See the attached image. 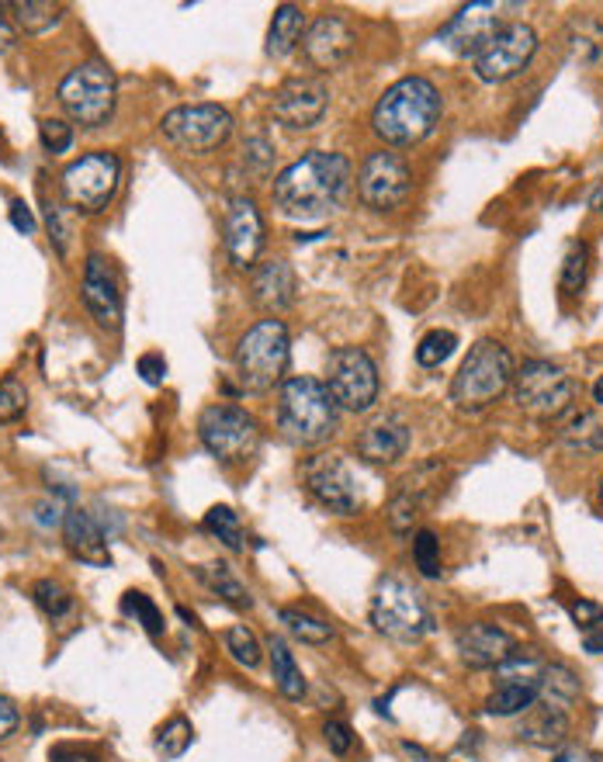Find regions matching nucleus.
Instances as JSON below:
<instances>
[{"mask_svg": "<svg viewBox=\"0 0 603 762\" xmlns=\"http://www.w3.org/2000/svg\"><path fill=\"white\" fill-rule=\"evenodd\" d=\"M350 180H354V170L344 152L313 149L275 177L270 198H275V208L285 219L323 222L337 208H344L350 195Z\"/></svg>", "mask_w": 603, "mask_h": 762, "instance_id": "1", "label": "nucleus"}, {"mask_svg": "<svg viewBox=\"0 0 603 762\" xmlns=\"http://www.w3.org/2000/svg\"><path fill=\"white\" fill-rule=\"evenodd\" d=\"M444 115L441 90L427 77H403L378 98L372 111V129L385 146H416L424 142Z\"/></svg>", "mask_w": 603, "mask_h": 762, "instance_id": "2", "label": "nucleus"}, {"mask_svg": "<svg viewBox=\"0 0 603 762\" xmlns=\"http://www.w3.org/2000/svg\"><path fill=\"white\" fill-rule=\"evenodd\" d=\"M340 406L334 403L326 382L313 375H295L278 392V431L295 447H316L337 434Z\"/></svg>", "mask_w": 603, "mask_h": 762, "instance_id": "3", "label": "nucleus"}, {"mask_svg": "<svg viewBox=\"0 0 603 762\" xmlns=\"http://www.w3.org/2000/svg\"><path fill=\"white\" fill-rule=\"evenodd\" d=\"M514 357L500 340H478L462 360L455 382H451V403L468 416L490 409L514 385Z\"/></svg>", "mask_w": 603, "mask_h": 762, "instance_id": "4", "label": "nucleus"}, {"mask_svg": "<svg viewBox=\"0 0 603 762\" xmlns=\"http://www.w3.org/2000/svg\"><path fill=\"white\" fill-rule=\"evenodd\" d=\"M291 340L281 319H260L236 344V375L247 392H270L288 372Z\"/></svg>", "mask_w": 603, "mask_h": 762, "instance_id": "5", "label": "nucleus"}, {"mask_svg": "<svg viewBox=\"0 0 603 762\" xmlns=\"http://www.w3.org/2000/svg\"><path fill=\"white\" fill-rule=\"evenodd\" d=\"M372 624L378 634L403 645H416L419 637L434 631V617L424 593L413 590L399 575H388L378 583L372 596Z\"/></svg>", "mask_w": 603, "mask_h": 762, "instance_id": "6", "label": "nucleus"}, {"mask_svg": "<svg viewBox=\"0 0 603 762\" xmlns=\"http://www.w3.org/2000/svg\"><path fill=\"white\" fill-rule=\"evenodd\" d=\"M514 403L534 419H558L576 403V382L555 360H524L514 372Z\"/></svg>", "mask_w": 603, "mask_h": 762, "instance_id": "7", "label": "nucleus"}, {"mask_svg": "<svg viewBox=\"0 0 603 762\" xmlns=\"http://www.w3.org/2000/svg\"><path fill=\"white\" fill-rule=\"evenodd\" d=\"M198 437L205 451L219 457L223 465H239V462H250L260 451L264 434L254 413L229 403H216L198 416Z\"/></svg>", "mask_w": 603, "mask_h": 762, "instance_id": "8", "label": "nucleus"}, {"mask_svg": "<svg viewBox=\"0 0 603 762\" xmlns=\"http://www.w3.org/2000/svg\"><path fill=\"white\" fill-rule=\"evenodd\" d=\"M118 180H122V160L108 149L83 152L80 160H73L63 177H59V188L70 208L83 211V216H98L105 211L118 191Z\"/></svg>", "mask_w": 603, "mask_h": 762, "instance_id": "9", "label": "nucleus"}, {"mask_svg": "<svg viewBox=\"0 0 603 762\" xmlns=\"http://www.w3.org/2000/svg\"><path fill=\"white\" fill-rule=\"evenodd\" d=\"M115 95H118L115 73L105 63H98V59L73 67L63 77V83H59V105L83 129L105 126L115 111Z\"/></svg>", "mask_w": 603, "mask_h": 762, "instance_id": "10", "label": "nucleus"}, {"mask_svg": "<svg viewBox=\"0 0 603 762\" xmlns=\"http://www.w3.org/2000/svg\"><path fill=\"white\" fill-rule=\"evenodd\" d=\"M160 132L180 152L205 157V152L223 149L226 139L233 136V115L223 105H180L164 115Z\"/></svg>", "mask_w": 603, "mask_h": 762, "instance_id": "11", "label": "nucleus"}, {"mask_svg": "<svg viewBox=\"0 0 603 762\" xmlns=\"http://www.w3.org/2000/svg\"><path fill=\"white\" fill-rule=\"evenodd\" d=\"M326 388L350 413H368L378 403V368L365 347H337L326 357Z\"/></svg>", "mask_w": 603, "mask_h": 762, "instance_id": "12", "label": "nucleus"}, {"mask_svg": "<svg viewBox=\"0 0 603 762\" xmlns=\"http://www.w3.org/2000/svg\"><path fill=\"white\" fill-rule=\"evenodd\" d=\"M298 475H302V485H306V493L323 509L337 513V516H350L360 509L357 478L340 454H313L302 462Z\"/></svg>", "mask_w": 603, "mask_h": 762, "instance_id": "13", "label": "nucleus"}, {"mask_svg": "<svg viewBox=\"0 0 603 762\" xmlns=\"http://www.w3.org/2000/svg\"><path fill=\"white\" fill-rule=\"evenodd\" d=\"M413 191V170L409 164L392 149H375L365 157L357 170V195L375 211H392L406 205Z\"/></svg>", "mask_w": 603, "mask_h": 762, "instance_id": "14", "label": "nucleus"}, {"mask_svg": "<svg viewBox=\"0 0 603 762\" xmlns=\"http://www.w3.org/2000/svg\"><path fill=\"white\" fill-rule=\"evenodd\" d=\"M537 52V32L524 21L503 24L496 39L475 56V77L482 83H506L521 77Z\"/></svg>", "mask_w": 603, "mask_h": 762, "instance_id": "15", "label": "nucleus"}, {"mask_svg": "<svg viewBox=\"0 0 603 762\" xmlns=\"http://www.w3.org/2000/svg\"><path fill=\"white\" fill-rule=\"evenodd\" d=\"M441 462H424L419 468H413L406 478H399L396 493L388 496V527L392 534H413V527L424 521L427 509L434 506V499L441 496Z\"/></svg>", "mask_w": 603, "mask_h": 762, "instance_id": "16", "label": "nucleus"}, {"mask_svg": "<svg viewBox=\"0 0 603 762\" xmlns=\"http://www.w3.org/2000/svg\"><path fill=\"white\" fill-rule=\"evenodd\" d=\"M329 108V87L319 77H291L278 87L270 115L285 129H313Z\"/></svg>", "mask_w": 603, "mask_h": 762, "instance_id": "17", "label": "nucleus"}, {"mask_svg": "<svg viewBox=\"0 0 603 762\" xmlns=\"http://www.w3.org/2000/svg\"><path fill=\"white\" fill-rule=\"evenodd\" d=\"M80 298L87 305L90 319L101 329H118L122 326V285H118V274L108 257L90 254L83 264V278H80Z\"/></svg>", "mask_w": 603, "mask_h": 762, "instance_id": "18", "label": "nucleus"}, {"mask_svg": "<svg viewBox=\"0 0 603 762\" xmlns=\"http://www.w3.org/2000/svg\"><path fill=\"white\" fill-rule=\"evenodd\" d=\"M503 28L500 21V4H490V0H478V4H465L455 18H451L444 28L437 42H444L455 56H478L482 49H486L496 32Z\"/></svg>", "mask_w": 603, "mask_h": 762, "instance_id": "19", "label": "nucleus"}, {"mask_svg": "<svg viewBox=\"0 0 603 762\" xmlns=\"http://www.w3.org/2000/svg\"><path fill=\"white\" fill-rule=\"evenodd\" d=\"M354 46H357V36L340 14H319L306 28V36H302V52H306L309 67L319 73L340 70L354 56Z\"/></svg>", "mask_w": 603, "mask_h": 762, "instance_id": "20", "label": "nucleus"}, {"mask_svg": "<svg viewBox=\"0 0 603 762\" xmlns=\"http://www.w3.org/2000/svg\"><path fill=\"white\" fill-rule=\"evenodd\" d=\"M264 250V219L254 198L236 195L226 208V254L239 270L257 267V257Z\"/></svg>", "mask_w": 603, "mask_h": 762, "instance_id": "21", "label": "nucleus"}, {"mask_svg": "<svg viewBox=\"0 0 603 762\" xmlns=\"http://www.w3.org/2000/svg\"><path fill=\"white\" fill-rule=\"evenodd\" d=\"M458 655L468 669H500L521 645L500 624H468L458 631Z\"/></svg>", "mask_w": 603, "mask_h": 762, "instance_id": "22", "label": "nucleus"}, {"mask_svg": "<svg viewBox=\"0 0 603 762\" xmlns=\"http://www.w3.org/2000/svg\"><path fill=\"white\" fill-rule=\"evenodd\" d=\"M409 451V426L396 413H385L372 419L365 431L357 434V454L368 465H392Z\"/></svg>", "mask_w": 603, "mask_h": 762, "instance_id": "23", "label": "nucleus"}, {"mask_svg": "<svg viewBox=\"0 0 603 762\" xmlns=\"http://www.w3.org/2000/svg\"><path fill=\"white\" fill-rule=\"evenodd\" d=\"M63 541L73 552V558H80L83 565L95 568H108L111 565V552H108V537L101 531V524L95 521V513H87L80 506L63 513Z\"/></svg>", "mask_w": 603, "mask_h": 762, "instance_id": "24", "label": "nucleus"}, {"mask_svg": "<svg viewBox=\"0 0 603 762\" xmlns=\"http://www.w3.org/2000/svg\"><path fill=\"white\" fill-rule=\"evenodd\" d=\"M254 305L270 316H278L295 305L298 295V278L288 260H267L254 270Z\"/></svg>", "mask_w": 603, "mask_h": 762, "instance_id": "25", "label": "nucleus"}, {"mask_svg": "<svg viewBox=\"0 0 603 762\" xmlns=\"http://www.w3.org/2000/svg\"><path fill=\"white\" fill-rule=\"evenodd\" d=\"M517 739L537 749H558L569 739V714L562 707H552L537 700L534 707L524 711V721L517 724Z\"/></svg>", "mask_w": 603, "mask_h": 762, "instance_id": "26", "label": "nucleus"}, {"mask_svg": "<svg viewBox=\"0 0 603 762\" xmlns=\"http://www.w3.org/2000/svg\"><path fill=\"white\" fill-rule=\"evenodd\" d=\"M565 49L569 59L580 67H603V21L583 14V18H572L569 21V32H565Z\"/></svg>", "mask_w": 603, "mask_h": 762, "instance_id": "27", "label": "nucleus"}, {"mask_svg": "<svg viewBox=\"0 0 603 762\" xmlns=\"http://www.w3.org/2000/svg\"><path fill=\"white\" fill-rule=\"evenodd\" d=\"M562 441L572 451H586V454H600L603 451V406H590V409H576L572 406L565 413L562 423Z\"/></svg>", "mask_w": 603, "mask_h": 762, "instance_id": "28", "label": "nucleus"}, {"mask_svg": "<svg viewBox=\"0 0 603 762\" xmlns=\"http://www.w3.org/2000/svg\"><path fill=\"white\" fill-rule=\"evenodd\" d=\"M198 583H201L208 593H216L223 603H229L233 610H250V606H254V596H250V590L244 586V578H239V575L233 572V565H226V562L198 565Z\"/></svg>", "mask_w": 603, "mask_h": 762, "instance_id": "29", "label": "nucleus"}, {"mask_svg": "<svg viewBox=\"0 0 603 762\" xmlns=\"http://www.w3.org/2000/svg\"><path fill=\"white\" fill-rule=\"evenodd\" d=\"M302 36H306V14H302V8H295V4H281L275 11V18H270L264 52L270 59H285L288 52L298 49Z\"/></svg>", "mask_w": 603, "mask_h": 762, "instance_id": "30", "label": "nucleus"}, {"mask_svg": "<svg viewBox=\"0 0 603 762\" xmlns=\"http://www.w3.org/2000/svg\"><path fill=\"white\" fill-rule=\"evenodd\" d=\"M4 11L11 24L24 36H46L49 28L63 21V8L49 4V0H11V4H4Z\"/></svg>", "mask_w": 603, "mask_h": 762, "instance_id": "31", "label": "nucleus"}, {"mask_svg": "<svg viewBox=\"0 0 603 762\" xmlns=\"http://www.w3.org/2000/svg\"><path fill=\"white\" fill-rule=\"evenodd\" d=\"M267 655H270V680H275L278 693L285 700H302L306 696V676L291 655V649L281 642V637H270L267 642Z\"/></svg>", "mask_w": 603, "mask_h": 762, "instance_id": "32", "label": "nucleus"}, {"mask_svg": "<svg viewBox=\"0 0 603 762\" xmlns=\"http://www.w3.org/2000/svg\"><path fill=\"white\" fill-rule=\"evenodd\" d=\"M537 700H545V704L562 707V711L572 707L580 700V676L562 662L545 665L541 669V696Z\"/></svg>", "mask_w": 603, "mask_h": 762, "instance_id": "33", "label": "nucleus"}, {"mask_svg": "<svg viewBox=\"0 0 603 762\" xmlns=\"http://www.w3.org/2000/svg\"><path fill=\"white\" fill-rule=\"evenodd\" d=\"M278 617L298 642H306V645H326V642H334V634H337L329 621L309 614V610H298V606H285Z\"/></svg>", "mask_w": 603, "mask_h": 762, "instance_id": "34", "label": "nucleus"}, {"mask_svg": "<svg viewBox=\"0 0 603 762\" xmlns=\"http://www.w3.org/2000/svg\"><path fill=\"white\" fill-rule=\"evenodd\" d=\"M569 617L583 631V649L590 655H603V606L590 600H576L569 603Z\"/></svg>", "mask_w": 603, "mask_h": 762, "instance_id": "35", "label": "nucleus"}, {"mask_svg": "<svg viewBox=\"0 0 603 762\" xmlns=\"http://www.w3.org/2000/svg\"><path fill=\"white\" fill-rule=\"evenodd\" d=\"M205 531L219 537L229 552H244L247 547V534H244V524H239V516L233 506H212L205 513Z\"/></svg>", "mask_w": 603, "mask_h": 762, "instance_id": "36", "label": "nucleus"}, {"mask_svg": "<svg viewBox=\"0 0 603 762\" xmlns=\"http://www.w3.org/2000/svg\"><path fill=\"white\" fill-rule=\"evenodd\" d=\"M191 742H195V728H191V721L188 718H170L160 731H157V739H154V749H157V755L160 759H180L185 755L188 749H191Z\"/></svg>", "mask_w": 603, "mask_h": 762, "instance_id": "37", "label": "nucleus"}, {"mask_svg": "<svg viewBox=\"0 0 603 762\" xmlns=\"http://www.w3.org/2000/svg\"><path fill=\"white\" fill-rule=\"evenodd\" d=\"M223 645H226L229 659H233L236 665H244V669H257L260 659H264V649H260V642H257V634H254L247 624H233V627L223 634Z\"/></svg>", "mask_w": 603, "mask_h": 762, "instance_id": "38", "label": "nucleus"}, {"mask_svg": "<svg viewBox=\"0 0 603 762\" xmlns=\"http://www.w3.org/2000/svg\"><path fill=\"white\" fill-rule=\"evenodd\" d=\"M32 596L42 606V614L52 621H63L73 610V596L63 583H59V578H39V583L32 586Z\"/></svg>", "mask_w": 603, "mask_h": 762, "instance_id": "39", "label": "nucleus"}, {"mask_svg": "<svg viewBox=\"0 0 603 762\" xmlns=\"http://www.w3.org/2000/svg\"><path fill=\"white\" fill-rule=\"evenodd\" d=\"M458 350V337L451 329H431L416 347L419 368H441V364Z\"/></svg>", "mask_w": 603, "mask_h": 762, "instance_id": "40", "label": "nucleus"}, {"mask_svg": "<svg viewBox=\"0 0 603 762\" xmlns=\"http://www.w3.org/2000/svg\"><path fill=\"white\" fill-rule=\"evenodd\" d=\"M586 270H590V247L586 243H572L565 260H562V291L565 295H580V288L586 285Z\"/></svg>", "mask_w": 603, "mask_h": 762, "instance_id": "41", "label": "nucleus"}, {"mask_svg": "<svg viewBox=\"0 0 603 762\" xmlns=\"http://www.w3.org/2000/svg\"><path fill=\"white\" fill-rule=\"evenodd\" d=\"M122 610L129 617H136V624H142L146 627V634L149 637H160L164 634V614H160V606L149 600L146 593H126L122 596Z\"/></svg>", "mask_w": 603, "mask_h": 762, "instance_id": "42", "label": "nucleus"}, {"mask_svg": "<svg viewBox=\"0 0 603 762\" xmlns=\"http://www.w3.org/2000/svg\"><path fill=\"white\" fill-rule=\"evenodd\" d=\"M413 562L424 578H441V541L434 531H416L413 537Z\"/></svg>", "mask_w": 603, "mask_h": 762, "instance_id": "43", "label": "nucleus"}, {"mask_svg": "<svg viewBox=\"0 0 603 762\" xmlns=\"http://www.w3.org/2000/svg\"><path fill=\"white\" fill-rule=\"evenodd\" d=\"M28 409V392L18 378H0V423H14Z\"/></svg>", "mask_w": 603, "mask_h": 762, "instance_id": "44", "label": "nucleus"}, {"mask_svg": "<svg viewBox=\"0 0 603 762\" xmlns=\"http://www.w3.org/2000/svg\"><path fill=\"white\" fill-rule=\"evenodd\" d=\"M46 229H49V239H52V247L59 257H67L70 254V222H67V211L63 205H46Z\"/></svg>", "mask_w": 603, "mask_h": 762, "instance_id": "45", "label": "nucleus"}, {"mask_svg": "<svg viewBox=\"0 0 603 762\" xmlns=\"http://www.w3.org/2000/svg\"><path fill=\"white\" fill-rule=\"evenodd\" d=\"M39 136H42V146H46L49 152H56V157L73 146V129L67 126L63 118H42V121H39Z\"/></svg>", "mask_w": 603, "mask_h": 762, "instance_id": "46", "label": "nucleus"}, {"mask_svg": "<svg viewBox=\"0 0 603 762\" xmlns=\"http://www.w3.org/2000/svg\"><path fill=\"white\" fill-rule=\"evenodd\" d=\"M244 164L254 170V174H267L270 170V164H275V149H270V142L264 139V136H254L247 146H244Z\"/></svg>", "mask_w": 603, "mask_h": 762, "instance_id": "47", "label": "nucleus"}, {"mask_svg": "<svg viewBox=\"0 0 603 762\" xmlns=\"http://www.w3.org/2000/svg\"><path fill=\"white\" fill-rule=\"evenodd\" d=\"M323 739H326V745H329V752H334V755H347L354 749V735H350V728L340 718H329L323 724Z\"/></svg>", "mask_w": 603, "mask_h": 762, "instance_id": "48", "label": "nucleus"}, {"mask_svg": "<svg viewBox=\"0 0 603 762\" xmlns=\"http://www.w3.org/2000/svg\"><path fill=\"white\" fill-rule=\"evenodd\" d=\"M136 368H139V375H142L146 385H164V378H167V360H164V354H142Z\"/></svg>", "mask_w": 603, "mask_h": 762, "instance_id": "49", "label": "nucleus"}, {"mask_svg": "<svg viewBox=\"0 0 603 762\" xmlns=\"http://www.w3.org/2000/svg\"><path fill=\"white\" fill-rule=\"evenodd\" d=\"M18 724H21V714H18V707L11 704V700L0 693V742H8L14 731H18Z\"/></svg>", "mask_w": 603, "mask_h": 762, "instance_id": "50", "label": "nucleus"}, {"mask_svg": "<svg viewBox=\"0 0 603 762\" xmlns=\"http://www.w3.org/2000/svg\"><path fill=\"white\" fill-rule=\"evenodd\" d=\"M11 226H14L18 232H24V236H32V232H36V226H39V222H36V216H32V208H28L21 198H14V201H11Z\"/></svg>", "mask_w": 603, "mask_h": 762, "instance_id": "51", "label": "nucleus"}, {"mask_svg": "<svg viewBox=\"0 0 603 762\" xmlns=\"http://www.w3.org/2000/svg\"><path fill=\"white\" fill-rule=\"evenodd\" d=\"M14 39H18V28L11 24L4 4H0V52H8V49L14 46Z\"/></svg>", "mask_w": 603, "mask_h": 762, "instance_id": "52", "label": "nucleus"}, {"mask_svg": "<svg viewBox=\"0 0 603 762\" xmlns=\"http://www.w3.org/2000/svg\"><path fill=\"white\" fill-rule=\"evenodd\" d=\"M49 762H98V755L80 752V749H56Z\"/></svg>", "mask_w": 603, "mask_h": 762, "instance_id": "53", "label": "nucleus"}, {"mask_svg": "<svg viewBox=\"0 0 603 762\" xmlns=\"http://www.w3.org/2000/svg\"><path fill=\"white\" fill-rule=\"evenodd\" d=\"M555 762H600L596 755H590L586 749H576V745H569L555 755Z\"/></svg>", "mask_w": 603, "mask_h": 762, "instance_id": "54", "label": "nucleus"}, {"mask_svg": "<svg viewBox=\"0 0 603 762\" xmlns=\"http://www.w3.org/2000/svg\"><path fill=\"white\" fill-rule=\"evenodd\" d=\"M593 406H603V375H600L596 385H593Z\"/></svg>", "mask_w": 603, "mask_h": 762, "instance_id": "55", "label": "nucleus"}, {"mask_svg": "<svg viewBox=\"0 0 603 762\" xmlns=\"http://www.w3.org/2000/svg\"><path fill=\"white\" fill-rule=\"evenodd\" d=\"M596 499H600V506H603V475H600V485H596Z\"/></svg>", "mask_w": 603, "mask_h": 762, "instance_id": "56", "label": "nucleus"}, {"mask_svg": "<svg viewBox=\"0 0 603 762\" xmlns=\"http://www.w3.org/2000/svg\"><path fill=\"white\" fill-rule=\"evenodd\" d=\"M600 211H603V198H600Z\"/></svg>", "mask_w": 603, "mask_h": 762, "instance_id": "57", "label": "nucleus"}]
</instances>
